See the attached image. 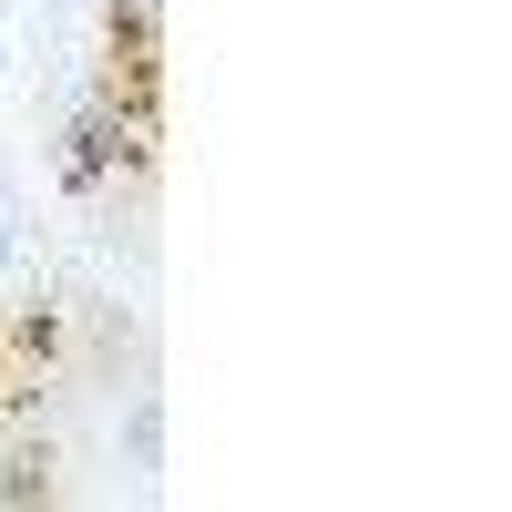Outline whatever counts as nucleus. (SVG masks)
Here are the masks:
<instances>
[{"label": "nucleus", "mask_w": 512, "mask_h": 512, "mask_svg": "<svg viewBox=\"0 0 512 512\" xmlns=\"http://www.w3.org/2000/svg\"><path fill=\"white\" fill-rule=\"evenodd\" d=\"M21 267V216H11V195H0V277Z\"/></svg>", "instance_id": "nucleus-1"}, {"label": "nucleus", "mask_w": 512, "mask_h": 512, "mask_svg": "<svg viewBox=\"0 0 512 512\" xmlns=\"http://www.w3.org/2000/svg\"><path fill=\"white\" fill-rule=\"evenodd\" d=\"M0 410H11V369H0Z\"/></svg>", "instance_id": "nucleus-2"}]
</instances>
